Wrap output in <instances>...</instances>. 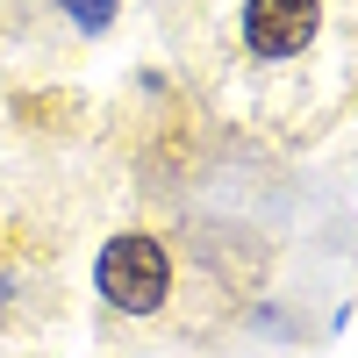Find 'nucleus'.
I'll return each mask as SVG.
<instances>
[{
  "label": "nucleus",
  "mask_w": 358,
  "mask_h": 358,
  "mask_svg": "<svg viewBox=\"0 0 358 358\" xmlns=\"http://www.w3.org/2000/svg\"><path fill=\"white\" fill-rule=\"evenodd\" d=\"M94 280H101V294H108L122 315H151V308L165 301V287H172V265H165V251H158V236L129 229V236H108Z\"/></svg>",
  "instance_id": "1"
},
{
  "label": "nucleus",
  "mask_w": 358,
  "mask_h": 358,
  "mask_svg": "<svg viewBox=\"0 0 358 358\" xmlns=\"http://www.w3.org/2000/svg\"><path fill=\"white\" fill-rule=\"evenodd\" d=\"M0 301H8V280H0Z\"/></svg>",
  "instance_id": "4"
},
{
  "label": "nucleus",
  "mask_w": 358,
  "mask_h": 358,
  "mask_svg": "<svg viewBox=\"0 0 358 358\" xmlns=\"http://www.w3.org/2000/svg\"><path fill=\"white\" fill-rule=\"evenodd\" d=\"M315 22L322 8L315 0H244V43L258 57H294L315 43Z\"/></svg>",
  "instance_id": "2"
},
{
  "label": "nucleus",
  "mask_w": 358,
  "mask_h": 358,
  "mask_svg": "<svg viewBox=\"0 0 358 358\" xmlns=\"http://www.w3.org/2000/svg\"><path fill=\"white\" fill-rule=\"evenodd\" d=\"M65 15H72L79 29H108V15H115V0H65Z\"/></svg>",
  "instance_id": "3"
}]
</instances>
